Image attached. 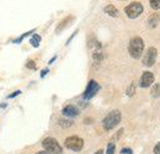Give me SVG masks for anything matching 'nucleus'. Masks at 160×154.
Returning a JSON list of instances; mask_svg holds the SVG:
<instances>
[{"label":"nucleus","mask_w":160,"mask_h":154,"mask_svg":"<svg viewBox=\"0 0 160 154\" xmlns=\"http://www.w3.org/2000/svg\"><path fill=\"white\" fill-rule=\"evenodd\" d=\"M121 118H122V115H121L120 110H112L111 112H108L106 117L102 120V127L105 131H111L113 130L115 127H117L120 125Z\"/></svg>","instance_id":"obj_1"},{"label":"nucleus","mask_w":160,"mask_h":154,"mask_svg":"<svg viewBox=\"0 0 160 154\" xmlns=\"http://www.w3.org/2000/svg\"><path fill=\"white\" fill-rule=\"evenodd\" d=\"M143 51H144V41L140 38L139 36H136L129 41L128 52L132 58H134V59L140 58L143 54Z\"/></svg>","instance_id":"obj_2"},{"label":"nucleus","mask_w":160,"mask_h":154,"mask_svg":"<svg viewBox=\"0 0 160 154\" xmlns=\"http://www.w3.org/2000/svg\"><path fill=\"white\" fill-rule=\"evenodd\" d=\"M42 146L44 148V151L47 153H52V154H62L63 149L60 147V144L58 143V141L53 137H46L43 141H42Z\"/></svg>","instance_id":"obj_3"},{"label":"nucleus","mask_w":160,"mask_h":154,"mask_svg":"<svg viewBox=\"0 0 160 154\" xmlns=\"http://www.w3.org/2000/svg\"><path fill=\"white\" fill-rule=\"evenodd\" d=\"M143 10H144V8L139 1H133L124 8V13L129 19H137L138 16L143 14Z\"/></svg>","instance_id":"obj_4"},{"label":"nucleus","mask_w":160,"mask_h":154,"mask_svg":"<svg viewBox=\"0 0 160 154\" xmlns=\"http://www.w3.org/2000/svg\"><path fill=\"white\" fill-rule=\"evenodd\" d=\"M64 146L68 149L73 151V152H80L82 149V147H84V139L78 137V136H70V137H68L65 139Z\"/></svg>","instance_id":"obj_5"},{"label":"nucleus","mask_w":160,"mask_h":154,"mask_svg":"<svg viewBox=\"0 0 160 154\" xmlns=\"http://www.w3.org/2000/svg\"><path fill=\"white\" fill-rule=\"evenodd\" d=\"M100 89H101L100 84H99L96 80L91 79V80L88 83V85H86V89H85V91H84V94H82V99H84V100H90V99H92V97L99 93Z\"/></svg>","instance_id":"obj_6"},{"label":"nucleus","mask_w":160,"mask_h":154,"mask_svg":"<svg viewBox=\"0 0 160 154\" xmlns=\"http://www.w3.org/2000/svg\"><path fill=\"white\" fill-rule=\"evenodd\" d=\"M157 56H158V49L155 47H149L143 58V64L145 67H153L157 60Z\"/></svg>","instance_id":"obj_7"},{"label":"nucleus","mask_w":160,"mask_h":154,"mask_svg":"<svg viewBox=\"0 0 160 154\" xmlns=\"http://www.w3.org/2000/svg\"><path fill=\"white\" fill-rule=\"evenodd\" d=\"M153 83H154V75H153V73H150V72H144V73L142 74L140 80H139V85L142 88H149V86L153 85Z\"/></svg>","instance_id":"obj_8"},{"label":"nucleus","mask_w":160,"mask_h":154,"mask_svg":"<svg viewBox=\"0 0 160 154\" xmlns=\"http://www.w3.org/2000/svg\"><path fill=\"white\" fill-rule=\"evenodd\" d=\"M74 20H75V18H74L73 15H69V16L64 18V19L58 23V26H57V28H56V33L58 35V33H60L62 31H64L67 27H69V26L74 22Z\"/></svg>","instance_id":"obj_9"},{"label":"nucleus","mask_w":160,"mask_h":154,"mask_svg":"<svg viewBox=\"0 0 160 154\" xmlns=\"http://www.w3.org/2000/svg\"><path fill=\"white\" fill-rule=\"evenodd\" d=\"M62 114L65 117H77V116H79L80 111L79 109L77 106H74V105H67V106L63 107Z\"/></svg>","instance_id":"obj_10"},{"label":"nucleus","mask_w":160,"mask_h":154,"mask_svg":"<svg viewBox=\"0 0 160 154\" xmlns=\"http://www.w3.org/2000/svg\"><path fill=\"white\" fill-rule=\"evenodd\" d=\"M159 22H160V14L155 13V14H152L149 16V19H148V26L150 28H155L159 25Z\"/></svg>","instance_id":"obj_11"},{"label":"nucleus","mask_w":160,"mask_h":154,"mask_svg":"<svg viewBox=\"0 0 160 154\" xmlns=\"http://www.w3.org/2000/svg\"><path fill=\"white\" fill-rule=\"evenodd\" d=\"M103 11L108 15V16H111V18H117L118 16V10H117V8L115 6V5H112V4H110V5H107V6H105V9H103Z\"/></svg>","instance_id":"obj_12"},{"label":"nucleus","mask_w":160,"mask_h":154,"mask_svg":"<svg viewBox=\"0 0 160 154\" xmlns=\"http://www.w3.org/2000/svg\"><path fill=\"white\" fill-rule=\"evenodd\" d=\"M41 36L40 35H37V33H33L32 35V37L30 39V43H31V46L32 47H35V48H38L40 47V42H41Z\"/></svg>","instance_id":"obj_13"},{"label":"nucleus","mask_w":160,"mask_h":154,"mask_svg":"<svg viewBox=\"0 0 160 154\" xmlns=\"http://www.w3.org/2000/svg\"><path fill=\"white\" fill-rule=\"evenodd\" d=\"M115 151H116V144L113 142H110L107 144V149H106L105 154H115Z\"/></svg>","instance_id":"obj_14"},{"label":"nucleus","mask_w":160,"mask_h":154,"mask_svg":"<svg viewBox=\"0 0 160 154\" xmlns=\"http://www.w3.org/2000/svg\"><path fill=\"white\" fill-rule=\"evenodd\" d=\"M33 32H35V30H31V31H28V32H25V33H22V35H21L20 37H19V38L14 39V43H16V44H19V43H20V42H21V41H22V39H23V38H26L27 36H30V35H31V33H33Z\"/></svg>","instance_id":"obj_15"},{"label":"nucleus","mask_w":160,"mask_h":154,"mask_svg":"<svg viewBox=\"0 0 160 154\" xmlns=\"http://www.w3.org/2000/svg\"><path fill=\"white\" fill-rule=\"evenodd\" d=\"M26 68L27 69H31V70H36L37 69V65H36V62L35 60H32V59H28L27 62H26Z\"/></svg>","instance_id":"obj_16"},{"label":"nucleus","mask_w":160,"mask_h":154,"mask_svg":"<svg viewBox=\"0 0 160 154\" xmlns=\"http://www.w3.org/2000/svg\"><path fill=\"white\" fill-rule=\"evenodd\" d=\"M152 96L153 97H159L160 96V85L159 84H155L152 89Z\"/></svg>","instance_id":"obj_17"},{"label":"nucleus","mask_w":160,"mask_h":154,"mask_svg":"<svg viewBox=\"0 0 160 154\" xmlns=\"http://www.w3.org/2000/svg\"><path fill=\"white\" fill-rule=\"evenodd\" d=\"M58 123H59V126L64 127V128L70 127V126L73 125V122H72V121H69V120H59V121H58Z\"/></svg>","instance_id":"obj_18"},{"label":"nucleus","mask_w":160,"mask_h":154,"mask_svg":"<svg viewBox=\"0 0 160 154\" xmlns=\"http://www.w3.org/2000/svg\"><path fill=\"white\" fill-rule=\"evenodd\" d=\"M149 4H150V8L154 9V10H159L160 9V0H150Z\"/></svg>","instance_id":"obj_19"},{"label":"nucleus","mask_w":160,"mask_h":154,"mask_svg":"<svg viewBox=\"0 0 160 154\" xmlns=\"http://www.w3.org/2000/svg\"><path fill=\"white\" fill-rule=\"evenodd\" d=\"M134 93H136V86H134V84L132 83V84L129 85V88L127 89V95H128V96H133Z\"/></svg>","instance_id":"obj_20"},{"label":"nucleus","mask_w":160,"mask_h":154,"mask_svg":"<svg viewBox=\"0 0 160 154\" xmlns=\"http://www.w3.org/2000/svg\"><path fill=\"white\" fill-rule=\"evenodd\" d=\"M121 154H133V151L131 148H122L121 149Z\"/></svg>","instance_id":"obj_21"},{"label":"nucleus","mask_w":160,"mask_h":154,"mask_svg":"<svg viewBox=\"0 0 160 154\" xmlns=\"http://www.w3.org/2000/svg\"><path fill=\"white\" fill-rule=\"evenodd\" d=\"M153 152H154V154H160V142H158V143H157V146L154 147Z\"/></svg>","instance_id":"obj_22"},{"label":"nucleus","mask_w":160,"mask_h":154,"mask_svg":"<svg viewBox=\"0 0 160 154\" xmlns=\"http://www.w3.org/2000/svg\"><path fill=\"white\" fill-rule=\"evenodd\" d=\"M78 32H79V30H75V32H74V33H73V35H72V36H70V37L68 38V41H67V43H65L67 46H68V44L70 43V41H72V39H73L74 37H75V36H77V33H78Z\"/></svg>","instance_id":"obj_23"},{"label":"nucleus","mask_w":160,"mask_h":154,"mask_svg":"<svg viewBox=\"0 0 160 154\" xmlns=\"http://www.w3.org/2000/svg\"><path fill=\"white\" fill-rule=\"evenodd\" d=\"M21 93H22V91H21V90H16V91H15V93H12V94H10V95H9V99H12V97H16L18 96V95H20Z\"/></svg>","instance_id":"obj_24"},{"label":"nucleus","mask_w":160,"mask_h":154,"mask_svg":"<svg viewBox=\"0 0 160 154\" xmlns=\"http://www.w3.org/2000/svg\"><path fill=\"white\" fill-rule=\"evenodd\" d=\"M48 73H49V69H48V68L43 69V70L41 72V78H44L46 75H47V74H48Z\"/></svg>","instance_id":"obj_25"},{"label":"nucleus","mask_w":160,"mask_h":154,"mask_svg":"<svg viewBox=\"0 0 160 154\" xmlns=\"http://www.w3.org/2000/svg\"><path fill=\"white\" fill-rule=\"evenodd\" d=\"M57 57H58V56H54V57L51 58V59H49V62H48V64H53V63H54V60L57 59Z\"/></svg>","instance_id":"obj_26"},{"label":"nucleus","mask_w":160,"mask_h":154,"mask_svg":"<svg viewBox=\"0 0 160 154\" xmlns=\"http://www.w3.org/2000/svg\"><path fill=\"white\" fill-rule=\"evenodd\" d=\"M90 121H92V120H91V118H85V120H84V123H86V125H90V123H91Z\"/></svg>","instance_id":"obj_27"},{"label":"nucleus","mask_w":160,"mask_h":154,"mask_svg":"<svg viewBox=\"0 0 160 154\" xmlns=\"http://www.w3.org/2000/svg\"><path fill=\"white\" fill-rule=\"evenodd\" d=\"M94 154H103V151H102V149H99L98 152H95Z\"/></svg>","instance_id":"obj_28"},{"label":"nucleus","mask_w":160,"mask_h":154,"mask_svg":"<svg viewBox=\"0 0 160 154\" xmlns=\"http://www.w3.org/2000/svg\"><path fill=\"white\" fill-rule=\"evenodd\" d=\"M36 154H49V153H47L46 151H41V152H37Z\"/></svg>","instance_id":"obj_29"},{"label":"nucleus","mask_w":160,"mask_h":154,"mask_svg":"<svg viewBox=\"0 0 160 154\" xmlns=\"http://www.w3.org/2000/svg\"><path fill=\"white\" fill-rule=\"evenodd\" d=\"M6 106H8L6 104H0V107H6Z\"/></svg>","instance_id":"obj_30"}]
</instances>
